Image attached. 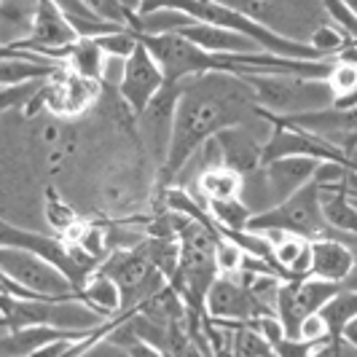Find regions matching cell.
Returning <instances> with one entry per match:
<instances>
[{
    "mask_svg": "<svg viewBox=\"0 0 357 357\" xmlns=\"http://www.w3.org/2000/svg\"><path fill=\"white\" fill-rule=\"evenodd\" d=\"M0 248H14V250L33 252L38 258H43L46 264H52L54 268H59L68 277V282H70L75 296L81 293V287L86 285V280L91 277L86 268H81L73 261V255L68 252L65 242L59 236L30 231V229L14 226V223H8L3 218H0Z\"/></svg>",
    "mask_w": 357,
    "mask_h": 357,
    "instance_id": "52a82bcc",
    "label": "cell"
},
{
    "mask_svg": "<svg viewBox=\"0 0 357 357\" xmlns=\"http://www.w3.org/2000/svg\"><path fill=\"white\" fill-rule=\"evenodd\" d=\"M317 347L322 344H306L298 339H280L271 347V355L274 357H309Z\"/></svg>",
    "mask_w": 357,
    "mask_h": 357,
    "instance_id": "f1b7e54d",
    "label": "cell"
},
{
    "mask_svg": "<svg viewBox=\"0 0 357 357\" xmlns=\"http://www.w3.org/2000/svg\"><path fill=\"white\" fill-rule=\"evenodd\" d=\"M161 86H164V75H161L159 65L137 40V49L124 59V73H121V81L116 86L119 100L124 102L132 116H140Z\"/></svg>",
    "mask_w": 357,
    "mask_h": 357,
    "instance_id": "4fadbf2b",
    "label": "cell"
},
{
    "mask_svg": "<svg viewBox=\"0 0 357 357\" xmlns=\"http://www.w3.org/2000/svg\"><path fill=\"white\" fill-rule=\"evenodd\" d=\"M100 46V52L105 59H126L129 54L137 49V36L129 33V30H119V33H110L94 40Z\"/></svg>",
    "mask_w": 357,
    "mask_h": 357,
    "instance_id": "484cf974",
    "label": "cell"
},
{
    "mask_svg": "<svg viewBox=\"0 0 357 357\" xmlns=\"http://www.w3.org/2000/svg\"><path fill=\"white\" fill-rule=\"evenodd\" d=\"M78 298L89 306V309H94L97 314H102V317L121 314V293H119L116 282L107 280L105 274H100V271H94L89 280H86V285L81 287Z\"/></svg>",
    "mask_w": 357,
    "mask_h": 357,
    "instance_id": "ffe728a7",
    "label": "cell"
},
{
    "mask_svg": "<svg viewBox=\"0 0 357 357\" xmlns=\"http://www.w3.org/2000/svg\"><path fill=\"white\" fill-rule=\"evenodd\" d=\"M213 264H215V274H220V277H234L239 266H242V250L231 245V242H226V239H220L218 236V242H215V250H213Z\"/></svg>",
    "mask_w": 357,
    "mask_h": 357,
    "instance_id": "83f0119b",
    "label": "cell"
},
{
    "mask_svg": "<svg viewBox=\"0 0 357 357\" xmlns=\"http://www.w3.org/2000/svg\"><path fill=\"white\" fill-rule=\"evenodd\" d=\"M180 84H167L156 91V97L145 105L140 116H135L137 121V132H140V143H143L148 159H153L156 167H164L167 161V151H169V137H172V119H175V105H178Z\"/></svg>",
    "mask_w": 357,
    "mask_h": 357,
    "instance_id": "9c48e42d",
    "label": "cell"
},
{
    "mask_svg": "<svg viewBox=\"0 0 357 357\" xmlns=\"http://www.w3.org/2000/svg\"><path fill=\"white\" fill-rule=\"evenodd\" d=\"M97 271L105 274L107 280H113L116 287H119V293H121V314L137 312L148 298H153L161 287L167 285V280L145 258V252L140 248L113 252L110 258H105L100 264Z\"/></svg>",
    "mask_w": 357,
    "mask_h": 357,
    "instance_id": "5b68a950",
    "label": "cell"
},
{
    "mask_svg": "<svg viewBox=\"0 0 357 357\" xmlns=\"http://www.w3.org/2000/svg\"><path fill=\"white\" fill-rule=\"evenodd\" d=\"M126 352H129V357H164L159 349L148 347V344H143V341H137V344H135V347H129Z\"/></svg>",
    "mask_w": 357,
    "mask_h": 357,
    "instance_id": "d6a6232c",
    "label": "cell"
},
{
    "mask_svg": "<svg viewBox=\"0 0 357 357\" xmlns=\"http://www.w3.org/2000/svg\"><path fill=\"white\" fill-rule=\"evenodd\" d=\"M234 357H266L271 355V347L250 328H239L231 336Z\"/></svg>",
    "mask_w": 357,
    "mask_h": 357,
    "instance_id": "4316f807",
    "label": "cell"
},
{
    "mask_svg": "<svg viewBox=\"0 0 357 357\" xmlns=\"http://www.w3.org/2000/svg\"><path fill=\"white\" fill-rule=\"evenodd\" d=\"M261 119L264 113L255 105L250 86L239 75L210 73L183 81L172 119L169 151L161 167L164 183L169 185L178 178L183 164L218 132L231 126H250Z\"/></svg>",
    "mask_w": 357,
    "mask_h": 357,
    "instance_id": "6da1fadb",
    "label": "cell"
},
{
    "mask_svg": "<svg viewBox=\"0 0 357 357\" xmlns=\"http://www.w3.org/2000/svg\"><path fill=\"white\" fill-rule=\"evenodd\" d=\"M0 274L6 280L17 282L19 287H24L27 293H33L36 298H70L75 296L68 277L33 252L0 248Z\"/></svg>",
    "mask_w": 357,
    "mask_h": 357,
    "instance_id": "8992f818",
    "label": "cell"
},
{
    "mask_svg": "<svg viewBox=\"0 0 357 357\" xmlns=\"http://www.w3.org/2000/svg\"><path fill=\"white\" fill-rule=\"evenodd\" d=\"M81 357H129V352L102 339V341H97L94 347H89V349H86V352H84Z\"/></svg>",
    "mask_w": 357,
    "mask_h": 357,
    "instance_id": "1f68e13d",
    "label": "cell"
},
{
    "mask_svg": "<svg viewBox=\"0 0 357 357\" xmlns=\"http://www.w3.org/2000/svg\"><path fill=\"white\" fill-rule=\"evenodd\" d=\"M309 357H355V347L344 344L341 339H328L322 347H317Z\"/></svg>",
    "mask_w": 357,
    "mask_h": 357,
    "instance_id": "4dcf8cb0",
    "label": "cell"
},
{
    "mask_svg": "<svg viewBox=\"0 0 357 357\" xmlns=\"http://www.w3.org/2000/svg\"><path fill=\"white\" fill-rule=\"evenodd\" d=\"M242 17L266 27L277 38L293 43H309L312 33L328 24L322 3H301V0H250V3H226Z\"/></svg>",
    "mask_w": 357,
    "mask_h": 357,
    "instance_id": "277c9868",
    "label": "cell"
},
{
    "mask_svg": "<svg viewBox=\"0 0 357 357\" xmlns=\"http://www.w3.org/2000/svg\"><path fill=\"white\" fill-rule=\"evenodd\" d=\"M204 312L220 328H245L255 317L268 314L255 304L250 290H245L234 277H215V282L204 296Z\"/></svg>",
    "mask_w": 357,
    "mask_h": 357,
    "instance_id": "8fae6325",
    "label": "cell"
},
{
    "mask_svg": "<svg viewBox=\"0 0 357 357\" xmlns=\"http://www.w3.org/2000/svg\"><path fill=\"white\" fill-rule=\"evenodd\" d=\"M65 68L73 75H78V78H86V81H97L100 84L102 70H105V56H102L100 46L94 40H75L70 49H68Z\"/></svg>",
    "mask_w": 357,
    "mask_h": 357,
    "instance_id": "7402d4cb",
    "label": "cell"
},
{
    "mask_svg": "<svg viewBox=\"0 0 357 357\" xmlns=\"http://www.w3.org/2000/svg\"><path fill=\"white\" fill-rule=\"evenodd\" d=\"M178 36L185 38L188 43H194L204 54H213V56H250V54H264L245 36L231 33V30H223V27H215V24H204V22H197L191 27L180 30Z\"/></svg>",
    "mask_w": 357,
    "mask_h": 357,
    "instance_id": "2e32d148",
    "label": "cell"
},
{
    "mask_svg": "<svg viewBox=\"0 0 357 357\" xmlns=\"http://www.w3.org/2000/svg\"><path fill=\"white\" fill-rule=\"evenodd\" d=\"M296 339L306 341V344H325V341H328V331H325V325H322L320 317L312 314V317H306V320L298 325Z\"/></svg>",
    "mask_w": 357,
    "mask_h": 357,
    "instance_id": "f546056e",
    "label": "cell"
},
{
    "mask_svg": "<svg viewBox=\"0 0 357 357\" xmlns=\"http://www.w3.org/2000/svg\"><path fill=\"white\" fill-rule=\"evenodd\" d=\"M320 161L312 159H298V156H290V159H277L271 164H264V178H266L268 194H271V202L280 204L285 202L287 197H293L298 188H304L306 183H312V175H314V167Z\"/></svg>",
    "mask_w": 357,
    "mask_h": 357,
    "instance_id": "e0dca14e",
    "label": "cell"
},
{
    "mask_svg": "<svg viewBox=\"0 0 357 357\" xmlns=\"http://www.w3.org/2000/svg\"><path fill=\"white\" fill-rule=\"evenodd\" d=\"M245 231L250 234H266L280 231L287 236H298L304 242H314V239H339L344 245H355V234H339L331 231L320 218V207H317V185L306 183L304 188H298L293 197L285 202L274 204L271 210L261 215H252L245 226Z\"/></svg>",
    "mask_w": 357,
    "mask_h": 357,
    "instance_id": "7a4b0ae2",
    "label": "cell"
},
{
    "mask_svg": "<svg viewBox=\"0 0 357 357\" xmlns=\"http://www.w3.org/2000/svg\"><path fill=\"white\" fill-rule=\"evenodd\" d=\"M183 191H188L194 199H197V194H202V204H207V202H234V199H239V191H242V175L226 169L223 164L210 167Z\"/></svg>",
    "mask_w": 357,
    "mask_h": 357,
    "instance_id": "ac0fdd59",
    "label": "cell"
},
{
    "mask_svg": "<svg viewBox=\"0 0 357 357\" xmlns=\"http://www.w3.org/2000/svg\"><path fill=\"white\" fill-rule=\"evenodd\" d=\"M341 287H352V285H333V282H322L314 277H304V280H290L282 282L277 290V304H274V317L282 325V333L285 339H296L298 333V325L317 314L320 306L333 298Z\"/></svg>",
    "mask_w": 357,
    "mask_h": 357,
    "instance_id": "ba28073f",
    "label": "cell"
},
{
    "mask_svg": "<svg viewBox=\"0 0 357 357\" xmlns=\"http://www.w3.org/2000/svg\"><path fill=\"white\" fill-rule=\"evenodd\" d=\"M75 40L78 38L70 30L65 14L59 11V6L49 3V0H40V3H36V19H33L30 38L24 43H19L17 52H30L38 56H46V59H54V62H65L68 49Z\"/></svg>",
    "mask_w": 357,
    "mask_h": 357,
    "instance_id": "30bf717a",
    "label": "cell"
},
{
    "mask_svg": "<svg viewBox=\"0 0 357 357\" xmlns=\"http://www.w3.org/2000/svg\"><path fill=\"white\" fill-rule=\"evenodd\" d=\"M290 156H298V159H312V161H349L341 156V151L331 148V145L320 143L314 137H309L304 132H296V129H287V126L271 124L266 143L261 145V167L271 164L277 159H290Z\"/></svg>",
    "mask_w": 357,
    "mask_h": 357,
    "instance_id": "5bb4252c",
    "label": "cell"
},
{
    "mask_svg": "<svg viewBox=\"0 0 357 357\" xmlns=\"http://www.w3.org/2000/svg\"><path fill=\"white\" fill-rule=\"evenodd\" d=\"M43 218H46L49 229L56 231L59 236L68 231L70 226H75V223L81 220V215L75 213L70 204L59 197V191H56L54 185L46 188V199H43Z\"/></svg>",
    "mask_w": 357,
    "mask_h": 357,
    "instance_id": "603a6c76",
    "label": "cell"
},
{
    "mask_svg": "<svg viewBox=\"0 0 357 357\" xmlns=\"http://www.w3.org/2000/svg\"><path fill=\"white\" fill-rule=\"evenodd\" d=\"M33 19H36V3H24V0L0 3V46L17 49L19 43H24L33 30Z\"/></svg>",
    "mask_w": 357,
    "mask_h": 357,
    "instance_id": "d6986e66",
    "label": "cell"
},
{
    "mask_svg": "<svg viewBox=\"0 0 357 357\" xmlns=\"http://www.w3.org/2000/svg\"><path fill=\"white\" fill-rule=\"evenodd\" d=\"M49 81H33V84H22V86H0V116L11 113V110H24L27 102L38 97L46 89Z\"/></svg>",
    "mask_w": 357,
    "mask_h": 357,
    "instance_id": "cb8c5ba5",
    "label": "cell"
},
{
    "mask_svg": "<svg viewBox=\"0 0 357 357\" xmlns=\"http://www.w3.org/2000/svg\"><path fill=\"white\" fill-rule=\"evenodd\" d=\"M317 317L322 320L325 331H328V339H339L341 328L347 322L357 320V293L352 287H341L333 298H328L325 304L320 306Z\"/></svg>",
    "mask_w": 357,
    "mask_h": 357,
    "instance_id": "44dd1931",
    "label": "cell"
},
{
    "mask_svg": "<svg viewBox=\"0 0 357 357\" xmlns=\"http://www.w3.org/2000/svg\"><path fill=\"white\" fill-rule=\"evenodd\" d=\"M322 8H325L328 22L336 30H341L349 40H357V8L352 3H333V0H328V3H322Z\"/></svg>",
    "mask_w": 357,
    "mask_h": 357,
    "instance_id": "d4e9b609",
    "label": "cell"
},
{
    "mask_svg": "<svg viewBox=\"0 0 357 357\" xmlns=\"http://www.w3.org/2000/svg\"><path fill=\"white\" fill-rule=\"evenodd\" d=\"M6 331H8V325H6V317H3V314H0V336H3V333H6Z\"/></svg>",
    "mask_w": 357,
    "mask_h": 357,
    "instance_id": "836d02e7",
    "label": "cell"
},
{
    "mask_svg": "<svg viewBox=\"0 0 357 357\" xmlns=\"http://www.w3.org/2000/svg\"><path fill=\"white\" fill-rule=\"evenodd\" d=\"M252 100L266 119H290L333 105V94L325 81L298 75H242Z\"/></svg>",
    "mask_w": 357,
    "mask_h": 357,
    "instance_id": "3957f363",
    "label": "cell"
},
{
    "mask_svg": "<svg viewBox=\"0 0 357 357\" xmlns=\"http://www.w3.org/2000/svg\"><path fill=\"white\" fill-rule=\"evenodd\" d=\"M100 94H102V86L97 81L73 75L62 62V68L54 73L46 84V113L59 121H70L97 105Z\"/></svg>",
    "mask_w": 357,
    "mask_h": 357,
    "instance_id": "7c38bea8",
    "label": "cell"
},
{
    "mask_svg": "<svg viewBox=\"0 0 357 357\" xmlns=\"http://www.w3.org/2000/svg\"><path fill=\"white\" fill-rule=\"evenodd\" d=\"M312 266L309 277L333 282V285H352L355 274V250L339 239H314L309 242Z\"/></svg>",
    "mask_w": 357,
    "mask_h": 357,
    "instance_id": "9a60e30c",
    "label": "cell"
}]
</instances>
